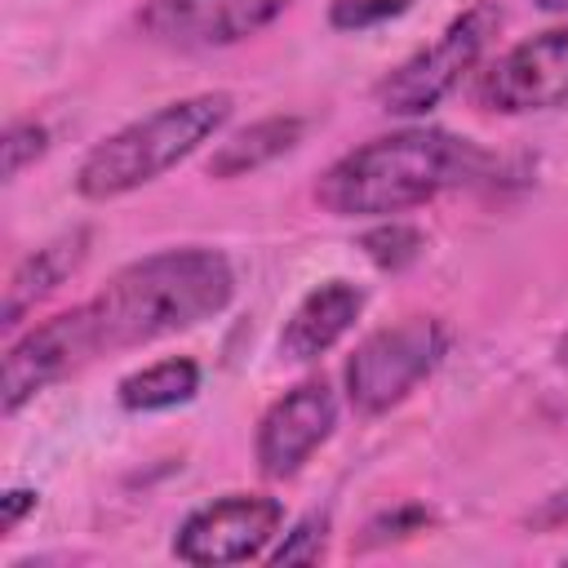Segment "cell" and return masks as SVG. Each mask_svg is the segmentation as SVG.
<instances>
[{
	"instance_id": "1",
	"label": "cell",
	"mask_w": 568,
	"mask_h": 568,
	"mask_svg": "<svg viewBox=\"0 0 568 568\" xmlns=\"http://www.w3.org/2000/svg\"><path fill=\"white\" fill-rule=\"evenodd\" d=\"M231 297H235V271L226 253L204 244H182L115 271L98 297L80 302V315L89 324L93 351L106 355L186 333L222 315Z\"/></svg>"
},
{
	"instance_id": "2",
	"label": "cell",
	"mask_w": 568,
	"mask_h": 568,
	"mask_svg": "<svg viewBox=\"0 0 568 568\" xmlns=\"http://www.w3.org/2000/svg\"><path fill=\"white\" fill-rule=\"evenodd\" d=\"M488 164V151L470 138L448 129H399L337 155L315 178V204L333 217H390L484 178Z\"/></svg>"
},
{
	"instance_id": "3",
	"label": "cell",
	"mask_w": 568,
	"mask_h": 568,
	"mask_svg": "<svg viewBox=\"0 0 568 568\" xmlns=\"http://www.w3.org/2000/svg\"><path fill=\"white\" fill-rule=\"evenodd\" d=\"M235 98L222 89L209 93H191L178 102L155 106L151 115L115 129L111 138H102L75 169V191L84 200H120L133 195L138 186L164 178L173 164H182L191 151H200L213 133H222V124L231 120Z\"/></svg>"
},
{
	"instance_id": "4",
	"label": "cell",
	"mask_w": 568,
	"mask_h": 568,
	"mask_svg": "<svg viewBox=\"0 0 568 568\" xmlns=\"http://www.w3.org/2000/svg\"><path fill=\"white\" fill-rule=\"evenodd\" d=\"M448 355V328L435 315H408L368 333L346 359V399L359 417H382L404 404Z\"/></svg>"
},
{
	"instance_id": "5",
	"label": "cell",
	"mask_w": 568,
	"mask_h": 568,
	"mask_svg": "<svg viewBox=\"0 0 568 568\" xmlns=\"http://www.w3.org/2000/svg\"><path fill=\"white\" fill-rule=\"evenodd\" d=\"M497 27H501V9L493 0L470 4L466 13H457L439 31V40H430L426 49H417L390 75L377 80V89H373L377 106L386 115H404V120L408 115H426L430 106H439L470 75V67L484 58V49L497 36Z\"/></svg>"
},
{
	"instance_id": "6",
	"label": "cell",
	"mask_w": 568,
	"mask_h": 568,
	"mask_svg": "<svg viewBox=\"0 0 568 568\" xmlns=\"http://www.w3.org/2000/svg\"><path fill=\"white\" fill-rule=\"evenodd\" d=\"M284 524V506L266 493H226L217 501L195 506L178 532H173V555L182 564H244L257 559L271 537Z\"/></svg>"
},
{
	"instance_id": "7",
	"label": "cell",
	"mask_w": 568,
	"mask_h": 568,
	"mask_svg": "<svg viewBox=\"0 0 568 568\" xmlns=\"http://www.w3.org/2000/svg\"><path fill=\"white\" fill-rule=\"evenodd\" d=\"M475 102L497 115L555 111L568 102V22L510 44L475 84Z\"/></svg>"
},
{
	"instance_id": "8",
	"label": "cell",
	"mask_w": 568,
	"mask_h": 568,
	"mask_svg": "<svg viewBox=\"0 0 568 568\" xmlns=\"http://www.w3.org/2000/svg\"><path fill=\"white\" fill-rule=\"evenodd\" d=\"M288 4L293 0H146L138 27L151 44L178 53H209L257 36Z\"/></svg>"
},
{
	"instance_id": "9",
	"label": "cell",
	"mask_w": 568,
	"mask_h": 568,
	"mask_svg": "<svg viewBox=\"0 0 568 568\" xmlns=\"http://www.w3.org/2000/svg\"><path fill=\"white\" fill-rule=\"evenodd\" d=\"M93 359H98V351H93V337H89V324H84L80 306L58 311L53 320L27 328L4 351V377H0V408H4V417H13L27 399H36L53 382L80 373Z\"/></svg>"
},
{
	"instance_id": "10",
	"label": "cell",
	"mask_w": 568,
	"mask_h": 568,
	"mask_svg": "<svg viewBox=\"0 0 568 568\" xmlns=\"http://www.w3.org/2000/svg\"><path fill=\"white\" fill-rule=\"evenodd\" d=\"M337 426V395L324 377H306L293 390H284L257 422V470L266 479H293L311 453L333 435Z\"/></svg>"
},
{
	"instance_id": "11",
	"label": "cell",
	"mask_w": 568,
	"mask_h": 568,
	"mask_svg": "<svg viewBox=\"0 0 568 568\" xmlns=\"http://www.w3.org/2000/svg\"><path fill=\"white\" fill-rule=\"evenodd\" d=\"M364 302H368V293L351 280L315 284L280 328V359L284 364H311L324 351H333L355 328V320L364 315Z\"/></svg>"
},
{
	"instance_id": "12",
	"label": "cell",
	"mask_w": 568,
	"mask_h": 568,
	"mask_svg": "<svg viewBox=\"0 0 568 568\" xmlns=\"http://www.w3.org/2000/svg\"><path fill=\"white\" fill-rule=\"evenodd\" d=\"M84 257H89V231L84 226H75V231H62V235H53L49 244H40L36 253H27L18 266H13V275H9V284H4V328H18V320L36 306V302H44L49 293H58L80 266H84Z\"/></svg>"
},
{
	"instance_id": "13",
	"label": "cell",
	"mask_w": 568,
	"mask_h": 568,
	"mask_svg": "<svg viewBox=\"0 0 568 568\" xmlns=\"http://www.w3.org/2000/svg\"><path fill=\"white\" fill-rule=\"evenodd\" d=\"M306 133V120L302 115H266V120H253L248 129L231 133L226 142H217V151L209 155V178L217 182H231V178H244V173H257L266 169L271 160L288 155Z\"/></svg>"
},
{
	"instance_id": "14",
	"label": "cell",
	"mask_w": 568,
	"mask_h": 568,
	"mask_svg": "<svg viewBox=\"0 0 568 568\" xmlns=\"http://www.w3.org/2000/svg\"><path fill=\"white\" fill-rule=\"evenodd\" d=\"M195 390H200V364L186 355H169V359H155V364L120 377L115 399L129 413H164V408L191 404Z\"/></svg>"
},
{
	"instance_id": "15",
	"label": "cell",
	"mask_w": 568,
	"mask_h": 568,
	"mask_svg": "<svg viewBox=\"0 0 568 568\" xmlns=\"http://www.w3.org/2000/svg\"><path fill=\"white\" fill-rule=\"evenodd\" d=\"M359 248H364V257H368L377 271H404V266H413V262L422 257L426 235H422L413 222L390 217V222H377L373 231H364V235H359Z\"/></svg>"
},
{
	"instance_id": "16",
	"label": "cell",
	"mask_w": 568,
	"mask_h": 568,
	"mask_svg": "<svg viewBox=\"0 0 568 568\" xmlns=\"http://www.w3.org/2000/svg\"><path fill=\"white\" fill-rule=\"evenodd\" d=\"M426 528H435V510H426L422 501H399V506H390V510H382V515L368 519L359 546L373 550V546H386V541L417 537V532H426Z\"/></svg>"
},
{
	"instance_id": "17",
	"label": "cell",
	"mask_w": 568,
	"mask_h": 568,
	"mask_svg": "<svg viewBox=\"0 0 568 568\" xmlns=\"http://www.w3.org/2000/svg\"><path fill=\"white\" fill-rule=\"evenodd\" d=\"M49 151V129L40 120H13L0 138V155H4V182H13L27 164H36Z\"/></svg>"
},
{
	"instance_id": "18",
	"label": "cell",
	"mask_w": 568,
	"mask_h": 568,
	"mask_svg": "<svg viewBox=\"0 0 568 568\" xmlns=\"http://www.w3.org/2000/svg\"><path fill=\"white\" fill-rule=\"evenodd\" d=\"M328 541V515H306L293 524V532L271 550V564H315Z\"/></svg>"
},
{
	"instance_id": "19",
	"label": "cell",
	"mask_w": 568,
	"mask_h": 568,
	"mask_svg": "<svg viewBox=\"0 0 568 568\" xmlns=\"http://www.w3.org/2000/svg\"><path fill=\"white\" fill-rule=\"evenodd\" d=\"M413 0H333L328 4V27L337 31H368L395 13H404Z\"/></svg>"
},
{
	"instance_id": "20",
	"label": "cell",
	"mask_w": 568,
	"mask_h": 568,
	"mask_svg": "<svg viewBox=\"0 0 568 568\" xmlns=\"http://www.w3.org/2000/svg\"><path fill=\"white\" fill-rule=\"evenodd\" d=\"M524 524L532 528V532H555V528H568V484L564 488H555V493H546L528 515H524Z\"/></svg>"
},
{
	"instance_id": "21",
	"label": "cell",
	"mask_w": 568,
	"mask_h": 568,
	"mask_svg": "<svg viewBox=\"0 0 568 568\" xmlns=\"http://www.w3.org/2000/svg\"><path fill=\"white\" fill-rule=\"evenodd\" d=\"M36 506H40V493H36V488H9V493L0 497V537H9Z\"/></svg>"
},
{
	"instance_id": "22",
	"label": "cell",
	"mask_w": 568,
	"mask_h": 568,
	"mask_svg": "<svg viewBox=\"0 0 568 568\" xmlns=\"http://www.w3.org/2000/svg\"><path fill=\"white\" fill-rule=\"evenodd\" d=\"M555 364H559V373H568V333L555 342Z\"/></svg>"
}]
</instances>
